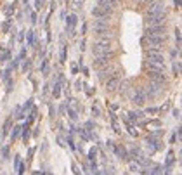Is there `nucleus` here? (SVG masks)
Segmentation results:
<instances>
[{
  "instance_id": "obj_1",
  "label": "nucleus",
  "mask_w": 182,
  "mask_h": 175,
  "mask_svg": "<svg viewBox=\"0 0 182 175\" xmlns=\"http://www.w3.org/2000/svg\"><path fill=\"white\" fill-rule=\"evenodd\" d=\"M167 18H168V12L163 10V12H158V14L146 16V23H148V26H161L167 23Z\"/></svg>"
},
{
  "instance_id": "obj_2",
  "label": "nucleus",
  "mask_w": 182,
  "mask_h": 175,
  "mask_svg": "<svg viewBox=\"0 0 182 175\" xmlns=\"http://www.w3.org/2000/svg\"><path fill=\"white\" fill-rule=\"evenodd\" d=\"M113 47H111V42L109 40H99L94 47H92V52H94V56H102V54H109V52H113Z\"/></svg>"
},
{
  "instance_id": "obj_3",
  "label": "nucleus",
  "mask_w": 182,
  "mask_h": 175,
  "mask_svg": "<svg viewBox=\"0 0 182 175\" xmlns=\"http://www.w3.org/2000/svg\"><path fill=\"white\" fill-rule=\"evenodd\" d=\"M144 42H146L151 49L158 50L161 45H165V42H167V35H163V37H146V38H144Z\"/></svg>"
},
{
  "instance_id": "obj_4",
  "label": "nucleus",
  "mask_w": 182,
  "mask_h": 175,
  "mask_svg": "<svg viewBox=\"0 0 182 175\" xmlns=\"http://www.w3.org/2000/svg\"><path fill=\"white\" fill-rule=\"evenodd\" d=\"M146 57H148V61H154V63H165L163 52H161V50H156V49H149L148 52H146Z\"/></svg>"
},
{
  "instance_id": "obj_5",
  "label": "nucleus",
  "mask_w": 182,
  "mask_h": 175,
  "mask_svg": "<svg viewBox=\"0 0 182 175\" xmlns=\"http://www.w3.org/2000/svg\"><path fill=\"white\" fill-rule=\"evenodd\" d=\"M146 68L151 73H165V63H154V61H146Z\"/></svg>"
},
{
  "instance_id": "obj_6",
  "label": "nucleus",
  "mask_w": 182,
  "mask_h": 175,
  "mask_svg": "<svg viewBox=\"0 0 182 175\" xmlns=\"http://www.w3.org/2000/svg\"><path fill=\"white\" fill-rule=\"evenodd\" d=\"M165 33H167V26L165 25H161V26H149L146 37H163Z\"/></svg>"
},
{
  "instance_id": "obj_7",
  "label": "nucleus",
  "mask_w": 182,
  "mask_h": 175,
  "mask_svg": "<svg viewBox=\"0 0 182 175\" xmlns=\"http://www.w3.org/2000/svg\"><path fill=\"white\" fill-rule=\"evenodd\" d=\"M163 10H165V4H163V2H160V0H156V2H153V4L148 7V12H146V16L158 14V12H163Z\"/></svg>"
},
{
  "instance_id": "obj_8",
  "label": "nucleus",
  "mask_w": 182,
  "mask_h": 175,
  "mask_svg": "<svg viewBox=\"0 0 182 175\" xmlns=\"http://www.w3.org/2000/svg\"><path fill=\"white\" fill-rule=\"evenodd\" d=\"M148 76L151 78V82L153 83H158V85L167 83V76H165V73H151V71H149Z\"/></svg>"
},
{
  "instance_id": "obj_9",
  "label": "nucleus",
  "mask_w": 182,
  "mask_h": 175,
  "mask_svg": "<svg viewBox=\"0 0 182 175\" xmlns=\"http://www.w3.org/2000/svg\"><path fill=\"white\" fill-rule=\"evenodd\" d=\"M113 59V52L109 54H102V56H97L96 61H94V66H101V64H108Z\"/></svg>"
},
{
  "instance_id": "obj_10",
  "label": "nucleus",
  "mask_w": 182,
  "mask_h": 175,
  "mask_svg": "<svg viewBox=\"0 0 182 175\" xmlns=\"http://www.w3.org/2000/svg\"><path fill=\"white\" fill-rule=\"evenodd\" d=\"M92 14L97 16V18H101V19H108V18H109V10L102 9V7H96V9L92 10Z\"/></svg>"
},
{
  "instance_id": "obj_11",
  "label": "nucleus",
  "mask_w": 182,
  "mask_h": 175,
  "mask_svg": "<svg viewBox=\"0 0 182 175\" xmlns=\"http://www.w3.org/2000/svg\"><path fill=\"white\" fill-rule=\"evenodd\" d=\"M118 85H120V78L113 76V78H109V80H108L106 88H108V90H116V88H118Z\"/></svg>"
},
{
  "instance_id": "obj_12",
  "label": "nucleus",
  "mask_w": 182,
  "mask_h": 175,
  "mask_svg": "<svg viewBox=\"0 0 182 175\" xmlns=\"http://www.w3.org/2000/svg\"><path fill=\"white\" fill-rule=\"evenodd\" d=\"M132 101H134L135 104H144V102H146V94L140 92V90H137V92H135V95L132 97Z\"/></svg>"
},
{
  "instance_id": "obj_13",
  "label": "nucleus",
  "mask_w": 182,
  "mask_h": 175,
  "mask_svg": "<svg viewBox=\"0 0 182 175\" xmlns=\"http://www.w3.org/2000/svg\"><path fill=\"white\" fill-rule=\"evenodd\" d=\"M7 128H9V122H5V125H4V132H2V137L7 135Z\"/></svg>"
},
{
  "instance_id": "obj_14",
  "label": "nucleus",
  "mask_w": 182,
  "mask_h": 175,
  "mask_svg": "<svg viewBox=\"0 0 182 175\" xmlns=\"http://www.w3.org/2000/svg\"><path fill=\"white\" fill-rule=\"evenodd\" d=\"M108 2H109V4H111V5H113V7H115V5H116V4H118V2H120V0H108Z\"/></svg>"
},
{
  "instance_id": "obj_15",
  "label": "nucleus",
  "mask_w": 182,
  "mask_h": 175,
  "mask_svg": "<svg viewBox=\"0 0 182 175\" xmlns=\"http://www.w3.org/2000/svg\"><path fill=\"white\" fill-rule=\"evenodd\" d=\"M175 37H177V40H180V29H177V31H175Z\"/></svg>"
},
{
  "instance_id": "obj_16",
  "label": "nucleus",
  "mask_w": 182,
  "mask_h": 175,
  "mask_svg": "<svg viewBox=\"0 0 182 175\" xmlns=\"http://www.w3.org/2000/svg\"><path fill=\"white\" fill-rule=\"evenodd\" d=\"M144 2H149V0H144Z\"/></svg>"
}]
</instances>
